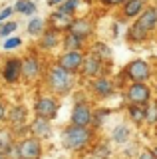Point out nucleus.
Masks as SVG:
<instances>
[{"instance_id": "obj_29", "label": "nucleus", "mask_w": 157, "mask_h": 159, "mask_svg": "<svg viewBox=\"0 0 157 159\" xmlns=\"http://www.w3.org/2000/svg\"><path fill=\"white\" fill-rule=\"evenodd\" d=\"M145 125H157V99H151L145 106Z\"/></svg>"}, {"instance_id": "obj_40", "label": "nucleus", "mask_w": 157, "mask_h": 159, "mask_svg": "<svg viewBox=\"0 0 157 159\" xmlns=\"http://www.w3.org/2000/svg\"><path fill=\"white\" fill-rule=\"evenodd\" d=\"M0 159H8V155H6V153H2V151H0Z\"/></svg>"}, {"instance_id": "obj_1", "label": "nucleus", "mask_w": 157, "mask_h": 159, "mask_svg": "<svg viewBox=\"0 0 157 159\" xmlns=\"http://www.w3.org/2000/svg\"><path fill=\"white\" fill-rule=\"evenodd\" d=\"M44 82H46V88L50 89V93L60 96V98L72 93L74 88H76V76L70 74L68 70H64L62 66H58L56 62L48 66L46 76H44Z\"/></svg>"}, {"instance_id": "obj_35", "label": "nucleus", "mask_w": 157, "mask_h": 159, "mask_svg": "<svg viewBox=\"0 0 157 159\" xmlns=\"http://www.w3.org/2000/svg\"><path fill=\"white\" fill-rule=\"evenodd\" d=\"M12 14H14V6H6V8H2V10H0V24L6 22V20H10Z\"/></svg>"}, {"instance_id": "obj_2", "label": "nucleus", "mask_w": 157, "mask_h": 159, "mask_svg": "<svg viewBox=\"0 0 157 159\" xmlns=\"http://www.w3.org/2000/svg\"><path fill=\"white\" fill-rule=\"evenodd\" d=\"M96 141V131L92 127H82V125H66L62 129V145L68 149V151L80 153L84 149L92 147Z\"/></svg>"}, {"instance_id": "obj_24", "label": "nucleus", "mask_w": 157, "mask_h": 159, "mask_svg": "<svg viewBox=\"0 0 157 159\" xmlns=\"http://www.w3.org/2000/svg\"><path fill=\"white\" fill-rule=\"evenodd\" d=\"M60 46L64 50H86V40L74 36L72 32H64L62 34V44Z\"/></svg>"}, {"instance_id": "obj_30", "label": "nucleus", "mask_w": 157, "mask_h": 159, "mask_svg": "<svg viewBox=\"0 0 157 159\" xmlns=\"http://www.w3.org/2000/svg\"><path fill=\"white\" fill-rule=\"evenodd\" d=\"M80 6H82V0H64L56 10H60L64 14H70V16H76V12H78Z\"/></svg>"}, {"instance_id": "obj_16", "label": "nucleus", "mask_w": 157, "mask_h": 159, "mask_svg": "<svg viewBox=\"0 0 157 159\" xmlns=\"http://www.w3.org/2000/svg\"><path fill=\"white\" fill-rule=\"evenodd\" d=\"M60 44H62V32H58V30H54V28L48 26L42 32V36H40L38 48H40L42 52H50V50H56Z\"/></svg>"}, {"instance_id": "obj_26", "label": "nucleus", "mask_w": 157, "mask_h": 159, "mask_svg": "<svg viewBox=\"0 0 157 159\" xmlns=\"http://www.w3.org/2000/svg\"><path fill=\"white\" fill-rule=\"evenodd\" d=\"M110 116H111V109H107V107L94 109V116H92V129H94V131H100V129L104 127V123L110 119Z\"/></svg>"}, {"instance_id": "obj_17", "label": "nucleus", "mask_w": 157, "mask_h": 159, "mask_svg": "<svg viewBox=\"0 0 157 159\" xmlns=\"http://www.w3.org/2000/svg\"><path fill=\"white\" fill-rule=\"evenodd\" d=\"M28 131H30V135L38 137V139H48L52 135V121L46 117H38L34 116L32 123L28 125Z\"/></svg>"}, {"instance_id": "obj_37", "label": "nucleus", "mask_w": 157, "mask_h": 159, "mask_svg": "<svg viewBox=\"0 0 157 159\" xmlns=\"http://www.w3.org/2000/svg\"><path fill=\"white\" fill-rule=\"evenodd\" d=\"M137 159H155V155L151 153V147H145V149H141V153H139Z\"/></svg>"}, {"instance_id": "obj_13", "label": "nucleus", "mask_w": 157, "mask_h": 159, "mask_svg": "<svg viewBox=\"0 0 157 159\" xmlns=\"http://www.w3.org/2000/svg\"><path fill=\"white\" fill-rule=\"evenodd\" d=\"M149 0H125L123 6L117 10V22H133L145 10Z\"/></svg>"}, {"instance_id": "obj_39", "label": "nucleus", "mask_w": 157, "mask_h": 159, "mask_svg": "<svg viewBox=\"0 0 157 159\" xmlns=\"http://www.w3.org/2000/svg\"><path fill=\"white\" fill-rule=\"evenodd\" d=\"M151 153H153V155H155V159H157V145H153V147H151Z\"/></svg>"}, {"instance_id": "obj_41", "label": "nucleus", "mask_w": 157, "mask_h": 159, "mask_svg": "<svg viewBox=\"0 0 157 159\" xmlns=\"http://www.w3.org/2000/svg\"><path fill=\"white\" fill-rule=\"evenodd\" d=\"M153 137L157 139V125H153Z\"/></svg>"}, {"instance_id": "obj_27", "label": "nucleus", "mask_w": 157, "mask_h": 159, "mask_svg": "<svg viewBox=\"0 0 157 159\" xmlns=\"http://www.w3.org/2000/svg\"><path fill=\"white\" fill-rule=\"evenodd\" d=\"M36 10L38 6L34 0H16V4H14V12L22 14V16H34Z\"/></svg>"}, {"instance_id": "obj_32", "label": "nucleus", "mask_w": 157, "mask_h": 159, "mask_svg": "<svg viewBox=\"0 0 157 159\" xmlns=\"http://www.w3.org/2000/svg\"><path fill=\"white\" fill-rule=\"evenodd\" d=\"M18 24L14 22V20H6V22L0 24V38H10L14 32H16Z\"/></svg>"}, {"instance_id": "obj_38", "label": "nucleus", "mask_w": 157, "mask_h": 159, "mask_svg": "<svg viewBox=\"0 0 157 159\" xmlns=\"http://www.w3.org/2000/svg\"><path fill=\"white\" fill-rule=\"evenodd\" d=\"M62 2H64V0H48V6H54V8H58Z\"/></svg>"}, {"instance_id": "obj_7", "label": "nucleus", "mask_w": 157, "mask_h": 159, "mask_svg": "<svg viewBox=\"0 0 157 159\" xmlns=\"http://www.w3.org/2000/svg\"><path fill=\"white\" fill-rule=\"evenodd\" d=\"M107 70H110V64H105L104 60H100L96 54L92 52H86V58H84V64H82V70H80V78L84 82H90L97 76H105Z\"/></svg>"}, {"instance_id": "obj_11", "label": "nucleus", "mask_w": 157, "mask_h": 159, "mask_svg": "<svg viewBox=\"0 0 157 159\" xmlns=\"http://www.w3.org/2000/svg\"><path fill=\"white\" fill-rule=\"evenodd\" d=\"M68 32H72L74 36L82 38V40H90L96 34V20L92 16H74Z\"/></svg>"}, {"instance_id": "obj_4", "label": "nucleus", "mask_w": 157, "mask_h": 159, "mask_svg": "<svg viewBox=\"0 0 157 159\" xmlns=\"http://www.w3.org/2000/svg\"><path fill=\"white\" fill-rule=\"evenodd\" d=\"M127 103H137V106H147L153 99V88L147 82H129L123 92Z\"/></svg>"}, {"instance_id": "obj_9", "label": "nucleus", "mask_w": 157, "mask_h": 159, "mask_svg": "<svg viewBox=\"0 0 157 159\" xmlns=\"http://www.w3.org/2000/svg\"><path fill=\"white\" fill-rule=\"evenodd\" d=\"M92 116H94V106L90 99L86 102H76L70 113V123L82 127H92Z\"/></svg>"}, {"instance_id": "obj_3", "label": "nucleus", "mask_w": 157, "mask_h": 159, "mask_svg": "<svg viewBox=\"0 0 157 159\" xmlns=\"http://www.w3.org/2000/svg\"><path fill=\"white\" fill-rule=\"evenodd\" d=\"M121 72H123L127 84L129 82H149V80L153 78V68H151V64L147 62V60H143V58L131 60L129 64L123 66Z\"/></svg>"}, {"instance_id": "obj_31", "label": "nucleus", "mask_w": 157, "mask_h": 159, "mask_svg": "<svg viewBox=\"0 0 157 159\" xmlns=\"http://www.w3.org/2000/svg\"><path fill=\"white\" fill-rule=\"evenodd\" d=\"M12 129H6V127H0V151L6 153V149L12 145Z\"/></svg>"}, {"instance_id": "obj_5", "label": "nucleus", "mask_w": 157, "mask_h": 159, "mask_svg": "<svg viewBox=\"0 0 157 159\" xmlns=\"http://www.w3.org/2000/svg\"><path fill=\"white\" fill-rule=\"evenodd\" d=\"M87 89H90V93L96 99L104 102V99H111L115 96L117 86H115V80L105 74V76H97L94 80H90V82H87Z\"/></svg>"}, {"instance_id": "obj_36", "label": "nucleus", "mask_w": 157, "mask_h": 159, "mask_svg": "<svg viewBox=\"0 0 157 159\" xmlns=\"http://www.w3.org/2000/svg\"><path fill=\"white\" fill-rule=\"evenodd\" d=\"M8 119V106L0 99V121H6Z\"/></svg>"}, {"instance_id": "obj_12", "label": "nucleus", "mask_w": 157, "mask_h": 159, "mask_svg": "<svg viewBox=\"0 0 157 159\" xmlns=\"http://www.w3.org/2000/svg\"><path fill=\"white\" fill-rule=\"evenodd\" d=\"M42 70H44V64L36 54H28V56L22 58V80L24 82H28V84L36 82L42 76Z\"/></svg>"}, {"instance_id": "obj_20", "label": "nucleus", "mask_w": 157, "mask_h": 159, "mask_svg": "<svg viewBox=\"0 0 157 159\" xmlns=\"http://www.w3.org/2000/svg\"><path fill=\"white\" fill-rule=\"evenodd\" d=\"M149 38H151V34H147L145 30H141L135 22H131V26L127 28V32H125V42L131 44V46H141V44L149 42Z\"/></svg>"}, {"instance_id": "obj_28", "label": "nucleus", "mask_w": 157, "mask_h": 159, "mask_svg": "<svg viewBox=\"0 0 157 159\" xmlns=\"http://www.w3.org/2000/svg\"><path fill=\"white\" fill-rule=\"evenodd\" d=\"M92 155L96 159H110L111 157V145L107 141H94V145H92Z\"/></svg>"}, {"instance_id": "obj_23", "label": "nucleus", "mask_w": 157, "mask_h": 159, "mask_svg": "<svg viewBox=\"0 0 157 159\" xmlns=\"http://www.w3.org/2000/svg\"><path fill=\"white\" fill-rule=\"evenodd\" d=\"M131 137V127H127L125 123H117V125L111 129V141L117 143V145H125Z\"/></svg>"}, {"instance_id": "obj_14", "label": "nucleus", "mask_w": 157, "mask_h": 159, "mask_svg": "<svg viewBox=\"0 0 157 159\" xmlns=\"http://www.w3.org/2000/svg\"><path fill=\"white\" fill-rule=\"evenodd\" d=\"M2 80L8 86H14L22 80V58H8L2 66Z\"/></svg>"}, {"instance_id": "obj_25", "label": "nucleus", "mask_w": 157, "mask_h": 159, "mask_svg": "<svg viewBox=\"0 0 157 159\" xmlns=\"http://www.w3.org/2000/svg\"><path fill=\"white\" fill-rule=\"evenodd\" d=\"M48 28V20H44L40 16H32L30 20H28V26H26V32L30 34V36L34 38H40L42 32Z\"/></svg>"}, {"instance_id": "obj_6", "label": "nucleus", "mask_w": 157, "mask_h": 159, "mask_svg": "<svg viewBox=\"0 0 157 159\" xmlns=\"http://www.w3.org/2000/svg\"><path fill=\"white\" fill-rule=\"evenodd\" d=\"M58 111H60V102L54 93H40L34 102V116L38 117H46L52 121L58 117Z\"/></svg>"}, {"instance_id": "obj_19", "label": "nucleus", "mask_w": 157, "mask_h": 159, "mask_svg": "<svg viewBox=\"0 0 157 159\" xmlns=\"http://www.w3.org/2000/svg\"><path fill=\"white\" fill-rule=\"evenodd\" d=\"M26 119H28V109L24 106H12L8 109V119L6 121L12 125L14 131H16L18 127H26Z\"/></svg>"}, {"instance_id": "obj_15", "label": "nucleus", "mask_w": 157, "mask_h": 159, "mask_svg": "<svg viewBox=\"0 0 157 159\" xmlns=\"http://www.w3.org/2000/svg\"><path fill=\"white\" fill-rule=\"evenodd\" d=\"M133 22L139 26L141 30H145L147 34H153L157 30V4H147L145 10L139 14V18H135Z\"/></svg>"}, {"instance_id": "obj_8", "label": "nucleus", "mask_w": 157, "mask_h": 159, "mask_svg": "<svg viewBox=\"0 0 157 159\" xmlns=\"http://www.w3.org/2000/svg\"><path fill=\"white\" fill-rule=\"evenodd\" d=\"M84 58H86V50H64L60 56H58L56 64L76 76V74H80V70H82Z\"/></svg>"}, {"instance_id": "obj_43", "label": "nucleus", "mask_w": 157, "mask_h": 159, "mask_svg": "<svg viewBox=\"0 0 157 159\" xmlns=\"http://www.w3.org/2000/svg\"><path fill=\"white\" fill-rule=\"evenodd\" d=\"M86 159H96V157H94V155H90V157H86Z\"/></svg>"}, {"instance_id": "obj_33", "label": "nucleus", "mask_w": 157, "mask_h": 159, "mask_svg": "<svg viewBox=\"0 0 157 159\" xmlns=\"http://www.w3.org/2000/svg\"><path fill=\"white\" fill-rule=\"evenodd\" d=\"M20 46H22V38H18V36H10L4 40V50L6 52H12V50H16Z\"/></svg>"}, {"instance_id": "obj_18", "label": "nucleus", "mask_w": 157, "mask_h": 159, "mask_svg": "<svg viewBox=\"0 0 157 159\" xmlns=\"http://www.w3.org/2000/svg\"><path fill=\"white\" fill-rule=\"evenodd\" d=\"M72 20H74V16H70V14H64V12H60V10H54V12L50 14V18H48V26L64 34V32H68Z\"/></svg>"}, {"instance_id": "obj_22", "label": "nucleus", "mask_w": 157, "mask_h": 159, "mask_svg": "<svg viewBox=\"0 0 157 159\" xmlns=\"http://www.w3.org/2000/svg\"><path fill=\"white\" fill-rule=\"evenodd\" d=\"M127 117L133 125H145V106L137 103H127Z\"/></svg>"}, {"instance_id": "obj_42", "label": "nucleus", "mask_w": 157, "mask_h": 159, "mask_svg": "<svg viewBox=\"0 0 157 159\" xmlns=\"http://www.w3.org/2000/svg\"><path fill=\"white\" fill-rule=\"evenodd\" d=\"M153 93H155V99H157V84H155V89H153Z\"/></svg>"}, {"instance_id": "obj_21", "label": "nucleus", "mask_w": 157, "mask_h": 159, "mask_svg": "<svg viewBox=\"0 0 157 159\" xmlns=\"http://www.w3.org/2000/svg\"><path fill=\"white\" fill-rule=\"evenodd\" d=\"M90 52L96 54L100 60H104L105 64L111 62V48H110V44H107V42H104V40H96V42H92Z\"/></svg>"}, {"instance_id": "obj_34", "label": "nucleus", "mask_w": 157, "mask_h": 159, "mask_svg": "<svg viewBox=\"0 0 157 159\" xmlns=\"http://www.w3.org/2000/svg\"><path fill=\"white\" fill-rule=\"evenodd\" d=\"M125 0H97V4H100L101 8H107V10H119L123 6Z\"/></svg>"}, {"instance_id": "obj_10", "label": "nucleus", "mask_w": 157, "mask_h": 159, "mask_svg": "<svg viewBox=\"0 0 157 159\" xmlns=\"http://www.w3.org/2000/svg\"><path fill=\"white\" fill-rule=\"evenodd\" d=\"M18 147V159H42V139L34 137V135H28L20 139L16 143Z\"/></svg>"}, {"instance_id": "obj_44", "label": "nucleus", "mask_w": 157, "mask_h": 159, "mask_svg": "<svg viewBox=\"0 0 157 159\" xmlns=\"http://www.w3.org/2000/svg\"><path fill=\"white\" fill-rule=\"evenodd\" d=\"M155 48H157V44H155Z\"/></svg>"}]
</instances>
